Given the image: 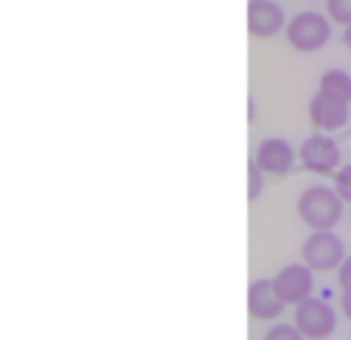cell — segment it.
Segmentation results:
<instances>
[{
	"label": "cell",
	"mask_w": 351,
	"mask_h": 340,
	"mask_svg": "<svg viewBox=\"0 0 351 340\" xmlns=\"http://www.w3.org/2000/svg\"><path fill=\"white\" fill-rule=\"evenodd\" d=\"M343 197L328 184H311L298 194L295 210L311 232H332L343 218Z\"/></svg>",
	"instance_id": "cell-1"
},
{
	"label": "cell",
	"mask_w": 351,
	"mask_h": 340,
	"mask_svg": "<svg viewBox=\"0 0 351 340\" xmlns=\"http://www.w3.org/2000/svg\"><path fill=\"white\" fill-rule=\"evenodd\" d=\"M287 45L298 53H317L332 38V21L322 11H298L285 27Z\"/></svg>",
	"instance_id": "cell-2"
},
{
	"label": "cell",
	"mask_w": 351,
	"mask_h": 340,
	"mask_svg": "<svg viewBox=\"0 0 351 340\" xmlns=\"http://www.w3.org/2000/svg\"><path fill=\"white\" fill-rule=\"evenodd\" d=\"M301 258L311 271H338L346 260V245L335 232H311L301 247Z\"/></svg>",
	"instance_id": "cell-3"
},
{
	"label": "cell",
	"mask_w": 351,
	"mask_h": 340,
	"mask_svg": "<svg viewBox=\"0 0 351 340\" xmlns=\"http://www.w3.org/2000/svg\"><path fill=\"white\" fill-rule=\"evenodd\" d=\"M293 324L301 330V335L306 340H328L335 332L338 314H335V308L330 306L328 300L311 295L301 306H295Z\"/></svg>",
	"instance_id": "cell-4"
},
{
	"label": "cell",
	"mask_w": 351,
	"mask_h": 340,
	"mask_svg": "<svg viewBox=\"0 0 351 340\" xmlns=\"http://www.w3.org/2000/svg\"><path fill=\"white\" fill-rule=\"evenodd\" d=\"M298 160L308 173L335 175L343 157H341V147L335 138H330L328 133H314V136L304 138V144L298 147Z\"/></svg>",
	"instance_id": "cell-5"
},
{
	"label": "cell",
	"mask_w": 351,
	"mask_h": 340,
	"mask_svg": "<svg viewBox=\"0 0 351 340\" xmlns=\"http://www.w3.org/2000/svg\"><path fill=\"white\" fill-rule=\"evenodd\" d=\"M271 282L285 306H301L314 295V271L306 263H287L271 276Z\"/></svg>",
	"instance_id": "cell-6"
},
{
	"label": "cell",
	"mask_w": 351,
	"mask_h": 340,
	"mask_svg": "<svg viewBox=\"0 0 351 340\" xmlns=\"http://www.w3.org/2000/svg\"><path fill=\"white\" fill-rule=\"evenodd\" d=\"M285 8L277 0H250L247 3V32L258 40H271L274 35L285 32Z\"/></svg>",
	"instance_id": "cell-7"
},
{
	"label": "cell",
	"mask_w": 351,
	"mask_h": 340,
	"mask_svg": "<svg viewBox=\"0 0 351 340\" xmlns=\"http://www.w3.org/2000/svg\"><path fill=\"white\" fill-rule=\"evenodd\" d=\"M298 160V151L290 147V141L282 136H269L261 138L253 151V162L266 173V175H287Z\"/></svg>",
	"instance_id": "cell-8"
},
{
	"label": "cell",
	"mask_w": 351,
	"mask_h": 340,
	"mask_svg": "<svg viewBox=\"0 0 351 340\" xmlns=\"http://www.w3.org/2000/svg\"><path fill=\"white\" fill-rule=\"evenodd\" d=\"M351 117V104L332 99L328 93L317 90L308 101V123L317 127L319 133H335L341 127H346Z\"/></svg>",
	"instance_id": "cell-9"
},
{
	"label": "cell",
	"mask_w": 351,
	"mask_h": 340,
	"mask_svg": "<svg viewBox=\"0 0 351 340\" xmlns=\"http://www.w3.org/2000/svg\"><path fill=\"white\" fill-rule=\"evenodd\" d=\"M285 308L287 306L282 303V298L277 295L274 282L269 276L256 279L247 287V311H250L253 319H258V321H274Z\"/></svg>",
	"instance_id": "cell-10"
},
{
	"label": "cell",
	"mask_w": 351,
	"mask_h": 340,
	"mask_svg": "<svg viewBox=\"0 0 351 340\" xmlns=\"http://www.w3.org/2000/svg\"><path fill=\"white\" fill-rule=\"evenodd\" d=\"M319 90L332 96V99H341V101L351 104V75L346 69H341V66L328 69L319 77Z\"/></svg>",
	"instance_id": "cell-11"
},
{
	"label": "cell",
	"mask_w": 351,
	"mask_h": 340,
	"mask_svg": "<svg viewBox=\"0 0 351 340\" xmlns=\"http://www.w3.org/2000/svg\"><path fill=\"white\" fill-rule=\"evenodd\" d=\"M263 189H266V173H263V170L253 162V157H250V160H247V199L256 202L263 194Z\"/></svg>",
	"instance_id": "cell-12"
},
{
	"label": "cell",
	"mask_w": 351,
	"mask_h": 340,
	"mask_svg": "<svg viewBox=\"0 0 351 340\" xmlns=\"http://www.w3.org/2000/svg\"><path fill=\"white\" fill-rule=\"evenodd\" d=\"M325 14L330 16L332 24H341L346 29V27H351V0H328Z\"/></svg>",
	"instance_id": "cell-13"
},
{
	"label": "cell",
	"mask_w": 351,
	"mask_h": 340,
	"mask_svg": "<svg viewBox=\"0 0 351 340\" xmlns=\"http://www.w3.org/2000/svg\"><path fill=\"white\" fill-rule=\"evenodd\" d=\"M261 340H306L301 335V330L295 327V324H274V327H269L266 332H263Z\"/></svg>",
	"instance_id": "cell-14"
},
{
	"label": "cell",
	"mask_w": 351,
	"mask_h": 340,
	"mask_svg": "<svg viewBox=\"0 0 351 340\" xmlns=\"http://www.w3.org/2000/svg\"><path fill=\"white\" fill-rule=\"evenodd\" d=\"M332 186L343 197V202H351V162L338 168V173L332 175Z\"/></svg>",
	"instance_id": "cell-15"
},
{
	"label": "cell",
	"mask_w": 351,
	"mask_h": 340,
	"mask_svg": "<svg viewBox=\"0 0 351 340\" xmlns=\"http://www.w3.org/2000/svg\"><path fill=\"white\" fill-rule=\"evenodd\" d=\"M338 287H341V290L351 287V255H346V260H343L341 269H338Z\"/></svg>",
	"instance_id": "cell-16"
},
{
	"label": "cell",
	"mask_w": 351,
	"mask_h": 340,
	"mask_svg": "<svg viewBox=\"0 0 351 340\" xmlns=\"http://www.w3.org/2000/svg\"><path fill=\"white\" fill-rule=\"evenodd\" d=\"M341 311H343V317L351 321V287L341 290Z\"/></svg>",
	"instance_id": "cell-17"
},
{
	"label": "cell",
	"mask_w": 351,
	"mask_h": 340,
	"mask_svg": "<svg viewBox=\"0 0 351 340\" xmlns=\"http://www.w3.org/2000/svg\"><path fill=\"white\" fill-rule=\"evenodd\" d=\"M247 106H250V112H247V120H250V123H256V99H253V96L247 99Z\"/></svg>",
	"instance_id": "cell-18"
},
{
	"label": "cell",
	"mask_w": 351,
	"mask_h": 340,
	"mask_svg": "<svg viewBox=\"0 0 351 340\" xmlns=\"http://www.w3.org/2000/svg\"><path fill=\"white\" fill-rule=\"evenodd\" d=\"M343 45L351 51V27H346V29H343Z\"/></svg>",
	"instance_id": "cell-19"
},
{
	"label": "cell",
	"mask_w": 351,
	"mask_h": 340,
	"mask_svg": "<svg viewBox=\"0 0 351 340\" xmlns=\"http://www.w3.org/2000/svg\"><path fill=\"white\" fill-rule=\"evenodd\" d=\"M349 208H351V202H349Z\"/></svg>",
	"instance_id": "cell-20"
}]
</instances>
